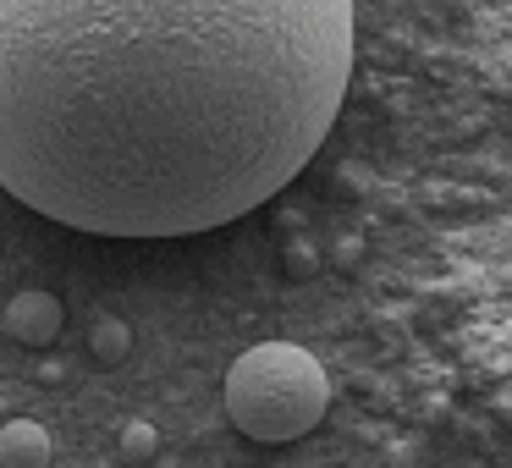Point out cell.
Returning <instances> with one entry per match:
<instances>
[{"label":"cell","mask_w":512,"mask_h":468,"mask_svg":"<svg viewBox=\"0 0 512 468\" xmlns=\"http://www.w3.org/2000/svg\"><path fill=\"white\" fill-rule=\"evenodd\" d=\"M331 408V375L292 342H259L226 369V419L248 441H298Z\"/></svg>","instance_id":"cell-2"},{"label":"cell","mask_w":512,"mask_h":468,"mask_svg":"<svg viewBox=\"0 0 512 468\" xmlns=\"http://www.w3.org/2000/svg\"><path fill=\"white\" fill-rule=\"evenodd\" d=\"M61 320H67V309H61L56 292H17L6 303V331L23 347H50L61 336Z\"/></svg>","instance_id":"cell-3"},{"label":"cell","mask_w":512,"mask_h":468,"mask_svg":"<svg viewBox=\"0 0 512 468\" xmlns=\"http://www.w3.org/2000/svg\"><path fill=\"white\" fill-rule=\"evenodd\" d=\"M50 457H56V441L45 424L12 419L0 430V468H50Z\"/></svg>","instance_id":"cell-4"},{"label":"cell","mask_w":512,"mask_h":468,"mask_svg":"<svg viewBox=\"0 0 512 468\" xmlns=\"http://www.w3.org/2000/svg\"><path fill=\"white\" fill-rule=\"evenodd\" d=\"M155 452H160V430L149 419H127L122 430H116V457H122L127 468H144Z\"/></svg>","instance_id":"cell-6"},{"label":"cell","mask_w":512,"mask_h":468,"mask_svg":"<svg viewBox=\"0 0 512 468\" xmlns=\"http://www.w3.org/2000/svg\"><path fill=\"white\" fill-rule=\"evenodd\" d=\"M89 353H94V364H105V369L127 364V353H133V331H127V320H94Z\"/></svg>","instance_id":"cell-5"},{"label":"cell","mask_w":512,"mask_h":468,"mask_svg":"<svg viewBox=\"0 0 512 468\" xmlns=\"http://www.w3.org/2000/svg\"><path fill=\"white\" fill-rule=\"evenodd\" d=\"M287 265L298 270V276H309V270L320 265V259H314V248H309V243H298V248H287Z\"/></svg>","instance_id":"cell-7"},{"label":"cell","mask_w":512,"mask_h":468,"mask_svg":"<svg viewBox=\"0 0 512 468\" xmlns=\"http://www.w3.org/2000/svg\"><path fill=\"white\" fill-rule=\"evenodd\" d=\"M353 78V0H0V188L94 237L276 199Z\"/></svg>","instance_id":"cell-1"},{"label":"cell","mask_w":512,"mask_h":468,"mask_svg":"<svg viewBox=\"0 0 512 468\" xmlns=\"http://www.w3.org/2000/svg\"><path fill=\"white\" fill-rule=\"evenodd\" d=\"M61 375H67L61 364H39V380H45V386H61Z\"/></svg>","instance_id":"cell-8"}]
</instances>
